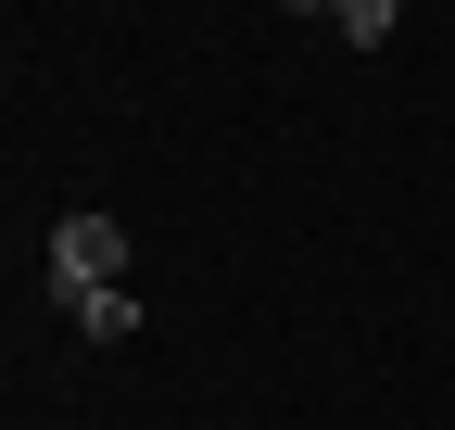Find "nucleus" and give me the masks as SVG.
Segmentation results:
<instances>
[{"label":"nucleus","instance_id":"1","mask_svg":"<svg viewBox=\"0 0 455 430\" xmlns=\"http://www.w3.org/2000/svg\"><path fill=\"white\" fill-rule=\"evenodd\" d=\"M114 279H127V215L76 203L64 228H51V304H64V291H114Z\"/></svg>","mask_w":455,"mask_h":430},{"label":"nucleus","instance_id":"2","mask_svg":"<svg viewBox=\"0 0 455 430\" xmlns=\"http://www.w3.org/2000/svg\"><path fill=\"white\" fill-rule=\"evenodd\" d=\"M64 316H76V342H140V291L114 279V291H64Z\"/></svg>","mask_w":455,"mask_h":430},{"label":"nucleus","instance_id":"3","mask_svg":"<svg viewBox=\"0 0 455 430\" xmlns=\"http://www.w3.org/2000/svg\"><path fill=\"white\" fill-rule=\"evenodd\" d=\"M329 38H341V51H379V38H392V0H329Z\"/></svg>","mask_w":455,"mask_h":430}]
</instances>
